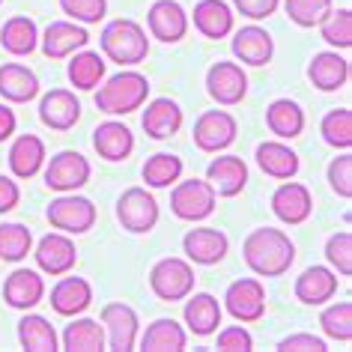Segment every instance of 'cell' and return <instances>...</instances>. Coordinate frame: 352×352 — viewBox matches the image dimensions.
Wrapping results in <instances>:
<instances>
[{"label":"cell","mask_w":352,"mask_h":352,"mask_svg":"<svg viewBox=\"0 0 352 352\" xmlns=\"http://www.w3.org/2000/svg\"><path fill=\"white\" fill-rule=\"evenodd\" d=\"M254 158H257V167L263 173L272 176V179H280V182L293 179L298 173V167H302L298 153L293 146H287L284 140H266V144H260Z\"/></svg>","instance_id":"f1b7e54d"},{"label":"cell","mask_w":352,"mask_h":352,"mask_svg":"<svg viewBox=\"0 0 352 352\" xmlns=\"http://www.w3.org/2000/svg\"><path fill=\"white\" fill-rule=\"evenodd\" d=\"M182 122H186V113H182L179 102L167 99V96H162V99H153L146 104L144 117H140V126H144L146 138H153V140L173 138L176 131L182 129Z\"/></svg>","instance_id":"484cf974"},{"label":"cell","mask_w":352,"mask_h":352,"mask_svg":"<svg viewBox=\"0 0 352 352\" xmlns=\"http://www.w3.org/2000/svg\"><path fill=\"white\" fill-rule=\"evenodd\" d=\"M33 260L42 275H51V278H60V275H69L78 263V248L72 242L69 233H48L36 242V248L30 251Z\"/></svg>","instance_id":"5bb4252c"},{"label":"cell","mask_w":352,"mask_h":352,"mask_svg":"<svg viewBox=\"0 0 352 352\" xmlns=\"http://www.w3.org/2000/svg\"><path fill=\"white\" fill-rule=\"evenodd\" d=\"M206 93L212 96L218 104H224V108L242 104L245 96H248V75H245V69L239 63L218 60L206 72Z\"/></svg>","instance_id":"7c38bea8"},{"label":"cell","mask_w":352,"mask_h":352,"mask_svg":"<svg viewBox=\"0 0 352 352\" xmlns=\"http://www.w3.org/2000/svg\"><path fill=\"white\" fill-rule=\"evenodd\" d=\"M195 266L182 257H164L149 269V289L162 302H182L195 293Z\"/></svg>","instance_id":"5b68a950"},{"label":"cell","mask_w":352,"mask_h":352,"mask_svg":"<svg viewBox=\"0 0 352 352\" xmlns=\"http://www.w3.org/2000/svg\"><path fill=\"white\" fill-rule=\"evenodd\" d=\"M93 305V287L87 278H66L60 275V280L51 289V311L60 316H81L87 307Z\"/></svg>","instance_id":"83f0119b"},{"label":"cell","mask_w":352,"mask_h":352,"mask_svg":"<svg viewBox=\"0 0 352 352\" xmlns=\"http://www.w3.org/2000/svg\"><path fill=\"white\" fill-rule=\"evenodd\" d=\"M66 75H69V81H72L75 90L90 93L104 81V75H108V63H104V57L99 54V51L81 48V51H75V54L69 57Z\"/></svg>","instance_id":"d6a6232c"},{"label":"cell","mask_w":352,"mask_h":352,"mask_svg":"<svg viewBox=\"0 0 352 352\" xmlns=\"http://www.w3.org/2000/svg\"><path fill=\"white\" fill-rule=\"evenodd\" d=\"M266 126L278 140H293L305 131V111L293 99H275L266 108Z\"/></svg>","instance_id":"e575fe53"},{"label":"cell","mask_w":352,"mask_h":352,"mask_svg":"<svg viewBox=\"0 0 352 352\" xmlns=\"http://www.w3.org/2000/svg\"><path fill=\"white\" fill-rule=\"evenodd\" d=\"M19 343L30 352H57L60 349V338L42 314H28L24 311L21 322H19Z\"/></svg>","instance_id":"8d00e7d4"},{"label":"cell","mask_w":352,"mask_h":352,"mask_svg":"<svg viewBox=\"0 0 352 352\" xmlns=\"http://www.w3.org/2000/svg\"><path fill=\"white\" fill-rule=\"evenodd\" d=\"M45 298V278L36 269H15L3 280V302L12 311H33Z\"/></svg>","instance_id":"ac0fdd59"},{"label":"cell","mask_w":352,"mask_h":352,"mask_svg":"<svg viewBox=\"0 0 352 352\" xmlns=\"http://www.w3.org/2000/svg\"><path fill=\"white\" fill-rule=\"evenodd\" d=\"M215 204H218V195L215 188L209 186L206 179H182V182H173V191H170V212L179 218V221H206L209 215L215 212Z\"/></svg>","instance_id":"277c9868"},{"label":"cell","mask_w":352,"mask_h":352,"mask_svg":"<svg viewBox=\"0 0 352 352\" xmlns=\"http://www.w3.org/2000/svg\"><path fill=\"white\" fill-rule=\"evenodd\" d=\"M320 36L325 45L334 51H349L352 48V12L349 10H331L320 24Z\"/></svg>","instance_id":"b9f144b4"},{"label":"cell","mask_w":352,"mask_h":352,"mask_svg":"<svg viewBox=\"0 0 352 352\" xmlns=\"http://www.w3.org/2000/svg\"><path fill=\"white\" fill-rule=\"evenodd\" d=\"M39 45L48 60H66V57H72L75 51L90 45V33L78 21H51L45 33L39 36Z\"/></svg>","instance_id":"e0dca14e"},{"label":"cell","mask_w":352,"mask_h":352,"mask_svg":"<svg viewBox=\"0 0 352 352\" xmlns=\"http://www.w3.org/2000/svg\"><path fill=\"white\" fill-rule=\"evenodd\" d=\"M338 272L329 269V266H307L302 275L296 278L293 284V293L302 305H311V307H320L325 302H331L334 293H338Z\"/></svg>","instance_id":"7402d4cb"},{"label":"cell","mask_w":352,"mask_h":352,"mask_svg":"<svg viewBox=\"0 0 352 352\" xmlns=\"http://www.w3.org/2000/svg\"><path fill=\"white\" fill-rule=\"evenodd\" d=\"M322 334L338 343L352 340V302H334L320 314Z\"/></svg>","instance_id":"7bdbcfd3"},{"label":"cell","mask_w":352,"mask_h":352,"mask_svg":"<svg viewBox=\"0 0 352 352\" xmlns=\"http://www.w3.org/2000/svg\"><path fill=\"white\" fill-rule=\"evenodd\" d=\"M242 257L254 275L260 278H280L287 275L289 266L296 263V245L284 230L275 227H257L245 236Z\"/></svg>","instance_id":"6da1fadb"},{"label":"cell","mask_w":352,"mask_h":352,"mask_svg":"<svg viewBox=\"0 0 352 352\" xmlns=\"http://www.w3.org/2000/svg\"><path fill=\"white\" fill-rule=\"evenodd\" d=\"M206 182L218 197H236L248 186V164L239 155H218L206 167Z\"/></svg>","instance_id":"603a6c76"},{"label":"cell","mask_w":352,"mask_h":352,"mask_svg":"<svg viewBox=\"0 0 352 352\" xmlns=\"http://www.w3.org/2000/svg\"><path fill=\"white\" fill-rule=\"evenodd\" d=\"M224 311L242 325L260 322L266 316V287L257 278L233 280L224 293Z\"/></svg>","instance_id":"30bf717a"},{"label":"cell","mask_w":352,"mask_h":352,"mask_svg":"<svg viewBox=\"0 0 352 352\" xmlns=\"http://www.w3.org/2000/svg\"><path fill=\"white\" fill-rule=\"evenodd\" d=\"M325 179H329V188L338 197H343V200L352 197V155H349V149H343L338 158H331L329 162Z\"/></svg>","instance_id":"f6af8a7d"},{"label":"cell","mask_w":352,"mask_h":352,"mask_svg":"<svg viewBox=\"0 0 352 352\" xmlns=\"http://www.w3.org/2000/svg\"><path fill=\"white\" fill-rule=\"evenodd\" d=\"M15 129H19V117H15V111L10 108V104H0V144L10 140L15 135Z\"/></svg>","instance_id":"816d5d0a"},{"label":"cell","mask_w":352,"mask_h":352,"mask_svg":"<svg viewBox=\"0 0 352 352\" xmlns=\"http://www.w3.org/2000/svg\"><path fill=\"white\" fill-rule=\"evenodd\" d=\"M138 343L144 352H182L188 346V331L173 316H162L146 325L144 334H138Z\"/></svg>","instance_id":"4dcf8cb0"},{"label":"cell","mask_w":352,"mask_h":352,"mask_svg":"<svg viewBox=\"0 0 352 352\" xmlns=\"http://www.w3.org/2000/svg\"><path fill=\"white\" fill-rule=\"evenodd\" d=\"M278 6H280V0H233V10L251 21H263L269 15H275Z\"/></svg>","instance_id":"681fc988"},{"label":"cell","mask_w":352,"mask_h":352,"mask_svg":"<svg viewBox=\"0 0 352 352\" xmlns=\"http://www.w3.org/2000/svg\"><path fill=\"white\" fill-rule=\"evenodd\" d=\"M0 45L12 57H30L39 48V28L28 15H12L10 21L0 28Z\"/></svg>","instance_id":"836d02e7"},{"label":"cell","mask_w":352,"mask_h":352,"mask_svg":"<svg viewBox=\"0 0 352 352\" xmlns=\"http://www.w3.org/2000/svg\"><path fill=\"white\" fill-rule=\"evenodd\" d=\"M325 260H329V266L338 275L343 278L352 275V233L349 230L329 236V242H325Z\"/></svg>","instance_id":"ee69618b"},{"label":"cell","mask_w":352,"mask_h":352,"mask_svg":"<svg viewBox=\"0 0 352 352\" xmlns=\"http://www.w3.org/2000/svg\"><path fill=\"white\" fill-rule=\"evenodd\" d=\"M146 28H149V36L164 42V45H176L188 36V12L182 3L176 0H155L146 12Z\"/></svg>","instance_id":"4fadbf2b"},{"label":"cell","mask_w":352,"mask_h":352,"mask_svg":"<svg viewBox=\"0 0 352 352\" xmlns=\"http://www.w3.org/2000/svg\"><path fill=\"white\" fill-rule=\"evenodd\" d=\"M45 140L39 135H19L10 146V170L15 179H33L45 167Z\"/></svg>","instance_id":"f546056e"},{"label":"cell","mask_w":352,"mask_h":352,"mask_svg":"<svg viewBox=\"0 0 352 352\" xmlns=\"http://www.w3.org/2000/svg\"><path fill=\"white\" fill-rule=\"evenodd\" d=\"M149 99V81L146 75L135 72V69H122V72L104 78L96 93V108L111 117H126L146 104Z\"/></svg>","instance_id":"7a4b0ae2"},{"label":"cell","mask_w":352,"mask_h":352,"mask_svg":"<svg viewBox=\"0 0 352 352\" xmlns=\"http://www.w3.org/2000/svg\"><path fill=\"white\" fill-rule=\"evenodd\" d=\"M45 218L60 233L84 236L96 227L99 212H96V204L90 197H81L78 191H72V195H60L57 200H51V206L45 209Z\"/></svg>","instance_id":"8992f818"},{"label":"cell","mask_w":352,"mask_h":352,"mask_svg":"<svg viewBox=\"0 0 352 352\" xmlns=\"http://www.w3.org/2000/svg\"><path fill=\"white\" fill-rule=\"evenodd\" d=\"M230 48H233V57L242 66H266L275 57V39H272V33L266 28H257V24L236 30Z\"/></svg>","instance_id":"d6986e66"},{"label":"cell","mask_w":352,"mask_h":352,"mask_svg":"<svg viewBox=\"0 0 352 352\" xmlns=\"http://www.w3.org/2000/svg\"><path fill=\"white\" fill-rule=\"evenodd\" d=\"M182 302H186V307H182V320H186L191 334L209 338V334L218 331L224 307L218 305V298L212 293H195V296H186Z\"/></svg>","instance_id":"d4e9b609"},{"label":"cell","mask_w":352,"mask_h":352,"mask_svg":"<svg viewBox=\"0 0 352 352\" xmlns=\"http://www.w3.org/2000/svg\"><path fill=\"white\" fill-rule=\"evenodd\" d=\"M236 135H239V122H236L230 111H204L195 122V131H191L195 146L209 155L224 153L227 146H233Z\"/></svg>","instance_id":"ba28073f"},{"label":"cell","mask_w":352,"mask_h":352,"mask_svg":"<svg viewBox=\"0 0 352 352\" xmlns=\"http://www.w3.org/2000/svg\"><path fill=\"white\" fill-rule=\"evenodd\" d=\"M93 149L99 153V158L104 162L117 164V162H126V158L135 153V135L126 122L120 120H104L93 129Z\"/></svg>","instance_id":"ffe728a7"},{"label":"cell","mask_w":352,"mask_h":352,"mask_svg":"<svg viewBox=\"0 0 352 352\" xmlns=\"http://www.w3.org/2000/svg\"><path fill=\"white\" fill-rule=\"evenodd\" d=\"M218 352H251L254 349V338L245 325H227V329L218 331L215 340Z\"/></svg>","instance_id":"7dc6e473"},{"label":"cell","mask_w":352,"mask_h":352,"mask_svg":"<svg viewBox=\"0 0 352 352\" xmlns=\"http://www.w3.org/2000/svg\"><path fill=\"white\" fill-rule=\"evenodd\" d=\"M0 96L12 104H28L39 96V78L24 63L0 66Z\"/></svg>","instance_id":"1f68e13d"},{"label":"cell","mask_w":352,"mask_h":352,"mask_svg":"<svg viewBox=\"0 0 352 352\" xmlns=\"http://www.w3.org/2000/svg\"><path fill=\"white\" fill-rule=\"evenodd\" d=\"M60 10L78 24H99L108 15V0H60Z\"/></svg>","instance_id":"bcb514c9"},{"label":"cell","mask_w":352,"mask_h":352,"mask_svg":"<svg viewBox=\"0 0 352 352\" xmlns=\"http://www.w3.org/2000/svg\"><path fill=\"white\" fill-rule=\"evenodd\" d=\"M0 3H3V0H0Z\"/></svg>","instance_id":"f5cc1de1"},{"label":"cell","mask_w":352,"mask_h":352,"mask_svg":"<svg viewBox=\"0 0 352 352\" xmlns=\"http://www.w3.org/2000/svg\"><path fill=\"white\" fill-rule=\"evenodd\" d=\"M278 349L280 352H325L322 338H316V334H307V331H298V334H287V338L278 340Z\"/></svg>","instance_id":"c3c4849f"},{"label":"cell","mask_w":352,"mask_h":352,"mask_svg":"<svg viewBox=\"0 0 352 352\" xmlns=\"http://www.w3.org/2000/svg\"><path fill=\"white\" fill-rule=\"evenodd\" d=\"M93 176L90 162L75 153V149H63L57 153L51 162L45 164V186L57 195H72V191H81Z\"/></svg>","instance_id":"9c48e42d"},{"label":"cell","mask_w":352,"mask_h":352,"mask_svg":"<svg viewBox=\"0 0 352 352\" xmlns=\"http://www.w3.org/2000/svg\"><path fill=\"white\" fill-rule=\"evenodd\" d=\"M334 10V0H284V12L296 28H320Z\"/></svg>","instance_id":"ab89813d"},{"label":"cell","mask_w":352,"mask_h":352,"mask_svg":"<svg viewBox=\"0 0 352 352\" xmlns=\"http://www.w3.org/2000/svg\"><path fill=\"white\" fill-rule=\"evenodd\" d=\"M158 200L149 188H126L117 200V221L129 233H149L158 224Z\"/></svg>","instance_id":"52a82bcc"},{"label":"cell","mask_w":352,"mask_h":352,"mask_svg":"<svg viewBox=\"0 0 352 352\" xmlns=\"http://www.w3.org/2000/svg\"><path fill=\"white\" fill-rule=\"evenodd\" d=\"M182 251L195 266H215L230 254V239L215 227H195L182 236Z\"/></svg>","instance_id":"2e32d148"},{"label":"cell","mask_w":352,"mask_h":352,"mask_svg":"<svg viewBox=\"0 0 352 352\" xmlns=\"http://www.w3.org/2000/svg\"><path fill=\"white\" fill-rule=\"evenodd\" d=\"M272 212L280 224H289V227H298L305 224L314 212V195L311 188L302 186V182H293V179H284V186L275 188L272 195Z\"/></svg>","instance_id":"9a60e30c"},{"label":"cell","mask_w":352,"mask_h":352,"mask_svg":"<svg viewBox=\"0 0 352 352\" xmlns=\"http://www.w3.org/2000/svg\"><path fill=\"white\" fill-rule=\"evenodd\" d=\"M63 349L69 352H102L108 349V340H104V325L99 320H90V316H81V320H72L63 329Z\"/></svg>","instance_id":"d590c367"},{"label":"cell","mask_w":352,"mask_h":352,"mask_svg":"<svg viewBox=\"0 0 352 352\" xmlns=\"http://www.w3.org/2000/svg\"><path fill=\"white\" fill-rule=\"evenodd\" d=\"M21 204V188H19V182L12 179V176H3L0 173V215H6V212H12L15 206Z\"/></svg>","instance_id":"f907efd6"},{"label":"cell","mask_w":352,"mask_h":352,"mask_svg":"<svg viewBox=\"0 0 352 352\" xmlns=\"http://www.w3.org/2000/svg\"><path fill=\"white\" fill-rule=\"evenodd\" d=\"M99 45H102V54L108 57L111 63H120L122 69H131L149 57L146 30L131 19H113L104 24Z\"/></svg>","instance_id":"3957f363"},{"label":"cell","mask_w":352,"mask_h":352,"mask_svg":"<svg viewBox=\"0 0 352 352\" xmlns=\"http://www.w3.org/2000/svg\"><path fill=\"white\" fill-rule=\"evenodd\" d=\"M307 78L316 90L322 93H338L349 84V60L338 54V51H320L314 54V60L307 63Z\"/></svg>","instance_id":"cb8c5ba5"},{"label":"cell","mask_w":352,"mask_h":352,"mask_svg":"<svg viewBox=\"0 0 352 352\" xmlns=\"http://www.w3.org/2000/svg\"><path fill=\"white\" fill-rule=\"evenodd\" d=\"M320 135H322V140L329 146H334V149H349L352 146V113H349V108H334V111H329L322 117V122H320Z\"/></svg>","instance_id":"60d3db41"},{"label":"cell","mask_w":352,"mask_h":352,"mask_svg":"<svg viewBox=\"0 0 352 352\" xmlns=\"http://www.w3.org/2000/svg\"><path fill=\"white\" fill-rule=\"evenodd\" d=\"M30 251H33V233L28 224H19V221L0 224V260L21 263Z\"/></svg>","instance_id":"f35d334b"},{"label":"cell","mask_w":352,"mask_h":352,"mask_svg":"<svg viewBox=\"0 0 352 352\" xmlns=\"http://www.w3.org/2000/svg\"><path fill=\"white\" fill-rule=\"evenodd\" d=\"M182 170H186V164H182L179 155L155 153V155H149L144 162V167H140V176H144L146 188H170L173 182L182 179Z\"/></svg>","instance_id":"74e56055"},{"label":"cell","mask_w":352,"mask_h":352,"mask_svg":"<svg viewBox=\"0 0 352 352\" xmlns=\"http://www.w3.org/2000/svg\"><path fill=\"white\" fill-rule=\"evenodd\" d=\"M104 325V340L108 349L113 352H131L138 346V334H140V320L138 311L126 302H111L102 307V320Z\"/></svg>","instance_id":"8fae6325"},{"label":"cell","mask_w":352,"mask_h":352,"mask_svg":"<svg viewBox=\"0 0 352 352\" xmlns=\"http://www.w3.org/2000/svg\"><path fill=\"white\" fill-rule=\"evenodd\" d=\"M39 120L54 131H69L81 120V102L72 90H48L39 99Z\"/></svg>","instance_id":"44dd1931"},{"label":"cell","mask_w":352,"mask_h":352,"mask_svg":"<svg viewBox=\"0 0 352 352\" xmlns=\"http://www.w3.org/2000/svg\"><path fill=\"white\" fill-rule=\"evenodd\" d=\"M188 21H195V30L204 39H227L233 33V6L224 0H200L195 12L188 15Z\"/></svg>","instance_id":"4316f807"}]
</instances>
